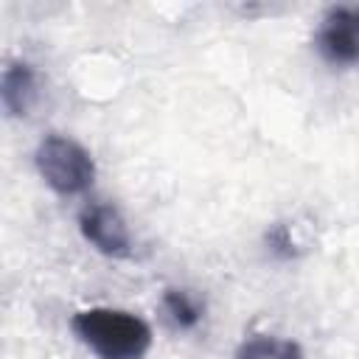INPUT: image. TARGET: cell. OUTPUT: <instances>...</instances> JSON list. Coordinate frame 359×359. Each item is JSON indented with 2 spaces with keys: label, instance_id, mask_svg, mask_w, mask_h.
<instances>
[{
  "label": "cell",
  "instance_id": "obj_5",
  "mask_svg": "<svg viewBox=\"0 0 359 359\" xmlns=\"http://www.w3.org/2000/svg\"><path fill=\"white\" fill-rule=\"evenodd\" d=\"M0 98H3V109L11 118L28 115L36 101V70L22 59L8 62L0 79Z\"/></svg>",
  "mask_w": 359,
  "mask_h": 359
},
{
  "label": "cell",
  "instance_id": "obj_7",
  "mask_svg": "<svg viewBox=\"0 0 359 359\" xmlns=\"http://www.w3.org/2000/svg\"><path fill=\"white\" fill-rule=\"evenodd\" d=\"M163 306H165L171 323L180 325V328H185V331L188 328H196L202 323V306L185 289H165L163 292Z\"/></svg>",
  "mask_w": 359,
  "mask_h": 359
},
{
  "label": "cell",
  "instance_id": "obj_6",
  "mask_svg": "<svg viewBox=\"0 0 359 359\" xmlns=\"http://www.w3.org/2000/svg\"><path fill=\"white\" fill-rule=\"evenodd\" d=\"M236 359H303V348L286 337L255 334L236 348Z\"/></svg>",
  "mask_w": 359,
  "mask_h": 359
},
{
  "label": "cell",
  "instance_id": "obj_3",
  "mask_svg": "<svg viewBox=\"0 0 359 359\" xmlns=\"http://www.w3.org/2000/svg\"><path fill=\"white\" fill-rule=\"evenodd\" d=\"M314 45L331 65H359V8H328L317 28Z\"/></svg>",
  "mask_w": 359,
  "mask_h": 359
},
{
  "label": "cell",
  "instance_id": "obj_8",
  "mask_svg": "<svg viewBox=\"0 0 359 359\" xmlns=\"http://www.w3.org/2000/svg\"><path fill=\"white\" fill-rule=\"evenodd\" d=\"M264 241H266V250H269L275 258H280V261H289V258L297 255V241H294L289 224H280V222L272 224V227L266 230Z\"/></svg>",
  "mask_w": 359,
  "mask_h": 359
},
{
  "label": "cell",
  "instance_id": "obj_2",
  "mask_svg": "<svg viewBox=\"0 0 359 359\" xmlns=\"http://www.w3.org/2000/svg\"><path fill=\"white\" fill-rule=\"evenodd\" d=\"M34 163L45 185L62 196H76L95 180V163L90 151L67 135H45L34 151Z\"/></svg>",
  "mask_w": 359,
  "mask_h": 359
},
{
  "label": "cell",
  "instance_id": "obj_1",
  "mask_svg": "<svg viewBox=\"0 0 359 359\" xmlns=\"http://www.w3.org/2000/svg\"><path fill=\"white\" fill-rule=\"evenodd\" d=\"M70 328L98 359H143L151 348L149 323L123 309H81L73 314Z\"/></svg>",
  "mask_w": 359,
  "mask_h": 359
},
{
  "label": "cell",
  "instance_id": "obj_4",
  "mask_svg": "<svg viewBox=\"0 0 359 359\" xmlns=\"http://www.w3.org/2000/svg\"><path fill=\"white\" fill-rule=\"evenodd\" d=\"M79 230L84 241H90L98 252L109 258H126L132 252V238L126 230V222L115 205L107 202H90L79 213Z\"/></svg>",
  "mask_w": 359,
  "mask_h": 359
}]
</instances>
